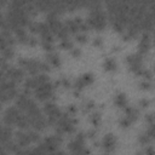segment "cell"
Segmentation results:
<instances>
[{"label": "cell", "instance_id": "cell-1", "mask_svg": "<svg viewBox=\"0 0 155 155\" xmlns=\"http://www.w3.org/2000/svg\"><path fill=\"white\" fill-rule=\"evenodd\" d=\"M86 23L88 28H93L94 30H103L107 25V15L101 8L99 5L92 6L91 12L88 15V18L86 19Z\"/></svg>", "mask_w": 155, "mask_h": 155}, {"label": "cell", "instance_id": "cell-2", "mask_svg": "<svg viewBox=\"0 0 155 155\" xmlns=\"http://www.w3.org/2000/svg\"><path fill=\"white\" fill-rule=\"evenodd\" d=\"M54 88H56V85H53L52 82L47 81V82L38 86L36 88H34L33 92H34V96L39 101H52L54 98V96H56Z\"/></svg>", "mask_w": 155, "mask_h": 155}, {"label": "cell", "instance_id": "cell-3", "mask_svg": "<svg viewBox=\"0 0 155 155\" xmlns=\"http://www.w3.org/2000/svg\"><path fill=\"white\" fill-rule=\"evenodd\" d=\"M4 75L6 79L18 84L21 82L23 79H24V69H22L21 67L19 68H15V67H7L4 71Z\"/></svg>", "mask_w": 155, "mask_h": 155}, {"label": "cell", "instance_id": "cell-4", "mask_svg": "<svg viewBox=\"0 0 155 155\" xmlns=\"http://www.w3.org/2000/svg\"><path fill=\"white\" fill-rule=\"evenodd\" d=\"M21 114H22V111L17 107H10L4 114V124H6L7 126L16 125Z\"/></svg>", "mask_w": 155, "mask_h": 155}, {"label": "cell", "instance_id": "cell-5", "mask_svg": "<svg viewBox=\"0 0 155 155\" xmlns=\"http://www.w3.org/2000/svg\"><path fill=\"white\" fill-rule=\"evenodd\" d=\"M85 147V136L82 133L76 134V137L68 144V148L71 153L75 154H80V151L82 150V148Z\"/></svg>", "mask_w": 155, "mask_h": 155}, {"label": "cell", "instance_id": "cell-6", "mask_svg": "<svg viewBox=\"0 0 155 155\" xmlns=\"http://www.w3.org/2000/svg\"><path fill=\"white\" fill-rule=\"evenodd\" d=\"M93 80H94L93 75H92L91 73H86V74H84L82 76H80V78H78V79L75 80L74 88L78 90V91H81L84 87L91 85V84L93 82Z\"/></svg>", "mask_w": 155, "mask_h": 155}, {"label": "cell", "instance_id": "cell-7", "mask_svg": "<svg viewBox=\"0 0 155 155\" xmlns=\"http://www.w3.org/2000/svg\"><path fill=\"white\" fill-rule=\"evenodd\" d=\"M150 46H151L150 34H149V31H144V34L142 35L140 41H139V44H138V53L143 56L144 53H147V52L149 51Z\"/></svg>", "mask_w": 155, "mask_h": 155}, {"label": "cell", "instance_id": "cell-8", "mask_svg": "<svg viewBox=\"0 0 155 155\" xmlns=\"http://www.w3.org/2000/svg\"><path fill=\"white\" fill-rule=\"evenodd\" d=\"M102 145H103V148H104V150H105L107 153L114 151V149H115V147H116V139H115V137H114L111 133L105 134L104 138H103Z\"/></svg>", "mask_w": 155, "mask_h": 155}, {"label": "cell", "instance_id": "cell-9", "mask_svg": "<svg viewBox=\"0 0 155 155\" xmlns=\"http://www.w3.org/2000/svg\"><path fill=\"white\" fill-rule=\"evenodd\" d=\"M16 143L21 147V148H25L30 144V140H29V137L27 134V132H23V131H19L16 133Z\"/></svg>", "mask_w": 155, "mask_h": 155}, {"label": "cell", "instance_id": "cell-10", "mask_svg": "<svg viewBox=\"0 0 155 155\" xmlns=\"http://www.w3.org/2000/svg\"><path fill=\"white\" fill-rule=\"evenodd\" d=\"M12 136V130L10 126H1L0 128V144H5L6 142H8L11 139Z\"/></svg>", "mask_w": 155, "mask_h": 155}, {"label": "cell", "instance_id": "cell-11", "mask_svg": "<svg viewBox=\"0 0 155 155\" xmlns=\"http://www.w3.org/2000/svg\"><path fill=\"white\" fill-rule=\"evenodd\" d=\"M46 58H47V63L50 64V67H54V68H57V67L61 65V58H59V54H58V53L51 51V52L47 53Z\"/></svg>", "mask_w": 155, "mask_h": 155}, {"label": "cell", "instance_id": "cell-12", "mask_svg": "<svg viewBox=\"0 0 155 155\" xmlns=\"http://www.w3.org/2000/svg\"><path fill=\"white\" fill-rule=\"evenodd\" d=\"M114 104H115L117 108H125V107L127 105L126 94H124V93H117V94H115V97H114Z\"/></svg>", "mask_w": 155, "mask_h": 155}, {"label": "cell", "instance_id": "cell-13", "mask_svg": "<svg viewBox=\"0 0 155 155\" xmlns=\"http://www.w3.org/2000/svg\"><path fill=\"white\" fill-rule=\"evenodd\" d=\"M103 68L107 71H114L117 68V63L115 62L114 58H105L103 62Z\"/></svg>", "mask_w": 155, "mask_h": 155}, {"label": "cell", "instance_id": "cell-14", "mask_svg": "<svg viewBox=\"0 0 155 155\" xmlns=\"http://www.w3.org/2000/svg\"><path fill=\"white\" fill-rule=\"evenodd\" d=\"M1 56L4 59H11L15 56V50L13 46H6L5 48L1 50Z\"/></svg>", "mask_w": 155, "mask_h": 155}, {"label": "cell", "instance_id": "cell-15", "mask_svg": "<svg viewBox=\"0 0 155 155\" xmlns=\"http://www.w3.org/2000/svg\"><path fill=\"white\" fill-rule=\"evenodd\" d=\"M94 107H96V104H94V102L92 99H86L81 104V109H82L84 113H90Z\"/></svg>", "mask_w": 155, "mask_h": 155}, {"label": "cell", "instance_id": "cell-16", "mask_svg": "<svg viewBox=\"0 0 155 155\" xmlns=\"http://www.w3.org/2000/svg\"><path fill=\"white\" fill-rule=\"evenodd\" d=\"M90 122L93 125V126H99L101 124V111H94L93 114L90 115Z\"/></svg>", "mask_w": 155, "mask_h": 155}, {"label": "cell", "instance_id": "cell-17", "mask_svg": "<svg viewBox=\"0 0 155 155\" xmlns=\"http://www.w3.org/2000/svg\"><path fill=\"white\" fill-rule=\"evenodd\" d=\"M59 47L63 48V50H70L73 47V41L67 36L64 39H61L59 41Z\"/></svg>", "mask_w": 155, "mask_h": 155}, {"label": "cell", "instance_id": "cell-18", "mask_svg": "<svg viewBox=\"0 0 155 155\" xmlns=\"http://www.w3.org/2000/svg\"><path fill=\"white\" fill-rule=\"evenodd\" d=\"M27 134H28V137H29L30 143H36V142H39V140H40V134H39V132H38L36 130L28 131V132H27Z\"/></svg>", "mask_w": 155, "mask_h": 155}, {"label": "cell", "instance_id": "cell-19", "mask_svg": "<svg viewBox=\"0 0 155 155\" xmlns=\"http://www.w3.org/2000/svg\"><path fill=\"white\" fill-rule=\"evenodd\" d=\"M56 85L57 86H59V87H63V88H70L71 87V82L68 80V78H65V76H62L57 82H56Z\"/></svg>", "mask_w": 155, "mask_h": 155}, {"label": "cell", "instance_id": "cell-20", "mask_svg": "<svg viewBox=\"0 0 155 155\" xmlns=\"http://www.w3.org/2000/svg\"><path fill=\"white\" fill-rule=\"evenodd\" d=\"M151 140H153V138H151V137H149L145 132L140 133V134H139V137H138V142H139L142 145H148L149 143H151Z\"/></svg>", "mask_w": 155, "mask_h": 155}, {"label": "cell", "instance_id": "cell-21", "mask_svg": "<svg viewBox=\"0 0 155 155\" xmlns=\"http://www.w3.org/2000/svg\"><path fill=\"white\" fill-rule=\"evenodd\" d=\"M87 39H88V36H87V34L84 33V31H79V33L75 34V40H76L79 44H85V42H87Z\"/></svg>", "mask_w": 155, "mask_h": 155}, {"label": "cell", "instance_id": "cell-22", "mask_svg": "<svg viewBox=\"0 0 155 155\" xmlns=\"http://www.w3.org/2000/svg\"><path fill=\"white\" fill-rule=\"evenodd\" d=\"M151 81L150 80H145V79H143L139 84H138V87L140 88V90H143V91H149V90H151Z\"/></svg>", "mask_w": 155, "mask_h": 155}, {"label": "cell", "instance_id": "cell-23", "mask_svg": "<svg viewBox=\"0 0 155 155\" xmlns=\"http://www.w3.org/2000/svg\"><path fill=\"white\" fill-rule=\"evenodd\" d=\"M132 124H133V121H132L128 116H126V115H125L124 117H121L120 121H119V125H120L122 128H127V127H130Z\"/></svg>", "mask_w": 155, "mask_h": 155}, {"label": "cell", "instance_id": "cell-24", "mask_svg": "<svg viewBox=\"0 0 155 155\" xmlns=\"http://www.w3.org/2000/svg\"><path fill=\"white\" fill-rule=\"evenodd\" d=\"M40 42H41V46H42V48L45 51H47V52L53 51V42H51V41H42V40Z\"/></svg>", "mask_w": 155, "mask_h": 155}, {"label": "cell", "instance_id": "cell-25", "mask_svg": "<svg viewBox=\"0 0 155 155\" xmlns=\"http://www.w3.org/2000/svg\"><path fill=\"white\" fill-rule=\"evenodd\" d=\"M149 104H150V101H149V99H145V98H143V99H140V101L138 102L139 109H147V108L149 107Z\"/></svg>", "mask_w": 155, "mask_h": 155}, {"label": "cell", "instance_id": "cell-26", "mask_svg": "<svg viewBox=\"0 0 155 155\" xmlns=\"http://www.w3.org/2000/svg\"><path fill=\"white\" fill-rule=\"evenodd\" d=\"M78 113V107L76 105H74V104H70V105H68L67 107V114H69V115H75Z\"/></svg>", "mask_w": 155, "mask_h": 155}, {"label": "cell", "instance_id": "cell-27", "mask_svg": "<svg viewBox=\"0 0 155 155\" xmlns=\"http://www.w3.org/2000/svg\"><path fill=\"white\" fill-rule=\"evenodd\" d=\"M6 46H8L7 42H6V39H5V36L0 33V51H1L2 48H5Z\"/></svg>", "mask_w": 155, "mask_h": 155}, {"label": "cell", "instance_id": "cell-28", "mask_svg": "<svg viewBox=\"0 0 155 155\" xmlns=\"http://www.w3.org/2000/svg\"><path fill=\"white\" fill-rule=\"evenodd\" d=\"M38 44V39L34 38V36H28V41H27V45L29 46H35Z\"/></svg>", "mask_w": 155, "mask_h": 155}, {"label": "cell", "instance_id": "cell-29", "mask_svg": "<svg viewBox=\"0 0 155 155\" xmlns=\"http://www.w3.org/2000/svg\"><path fill=\"white\" fill-rule=\"evenodd\" d=\"M93 45L97 46V47H102V45H103L102 38H101V36H96V38L93 39Z\"/></svg>", "mask_w": 155, "mask_h": 155}, {"label": "cell", "instance_id": "cell-30", "mask_svg": "<svg viewBox=\"0 0 155 155\" xmlns=\"http://www.w3.org/2000/svg\"><path fill=\"white\" fill-rule=\"evenodd\" d=\"M70 53H71L73 57H79V56L81 54V51H80V48H78V47H71V48H70Z\"/></svg>", "mask_w": 155, "mask_h": 155}, {"label": "cell", "instance_id": "cell-31", "mask_svg": "<svg viewBox=\"0 0 155 155\" xmlns=\"http://www.w3.org/2000/svg\"><path fill=\"white\" fill-rule=\"evenodd\" d=\"M144 119H145V122H147L148 125H151V124H154V116H153V114H151V113L147 114Z\"/></svg>", "mask_w": 155, "mask_h": 155}, {"label": "cell", "instance_id": "cell-32", "mask_svg": "<svg viewBox=\"0 0 155 155\" xmlns=\"http://www.w3.org/2000/svg\"><path fill=\"white\" fill-rule=\"evenodd\" d=\"M96 136H97V131H96V130L87 131V133H86V137H87V138H91V139H92V138H94Z\"/></svg>", "mask_w": 155, "mask_h": 155}]
</instances>
